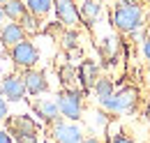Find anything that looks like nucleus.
Segmentation results:
<instances>
[{
    "mask_svg": "<svg viewBox=\"0 0 150 143\" xmlns=\"http://www.w3.org/2000/svg\"><path fill=\"white\" fill-rule=\"evenodd\" d=\"M5 2H7V0H0V5H5Z\"/></svg>",
    "mask_w": 150,
    "mask_h": 143,
    "instance_id": "obj_29",
    "label": "nucleus"
},
{
    "mask_svg": "<svg viewBox=\"0 0 150 143\" xmlns=\"http://www.w3.org/2000/svg\"><path fill=\"white\" fill-rule=\"evenodd\" d=\"M134 2H143V0H134Z\"/></svg>",
    "mask_w": 150,
    "mask_h": 143,
    "instance_id": "obj_30",
    "label": "nucleus"
},
{
    "mask_svg": "<svg viewBox=\"0 0 150 143\" xmlns=\"http://www.w3.org/2000/svg\"><path fill=\"white\" fill-rule=\"evenodd\" d=\"M102 51L106 55H113L118 51V39H115V37H104V39H102Z\"/></svg>",
    "mask_w": 150,
    "mask_h": 143,
    "instance_id": "obj_20",
    "label": "nucleus"
},
{
    "mask_svg": "<svg viewBox=\"0 0 150 143\" xmlns=\"http://www.w3.org/2000/svg\"><path fill=\"white\" fill-rule=\"evenodd\" d=\"M9 58H12L14 67H19V69H33L39 62V51L35 46V42H30L25 37L23 42H19L16 46L9 49Z\"/></svg>",
    "mask_w": 150,
    "mask_h": 143,
    "instance_id": "obj_4",
    "label": "nucleus"
},
{
    "mask_svg": "<svg viewBox=\"0 0 150 143\" xmlns=\"http://www.w3.org/2000/svg\"><path fill=\"white\" fill-rule=\"evenodd\" d=\"M58 76H60V83H62L65 88H72L74 81H76V67L67 62V65H62V67L58 69Z\"/></svg>",
    "mask_w": 150,
    "mask_h": 143,
    "instance_id": "obj_18",
    "label": "nucleus"
},
{
    "mask_svg": "<svg viewBox=\"0 0 150 143\" xmlns=\"http://www.w3.org/2000/svg\"><path fill=\"white\" fill-rule=\"evenodd\" d=\"M143 55H146V60L150 62V37L143 42Z\"/></svg>",
    "mask_w": 150,
    "mask_h": 143,
    "instance_id": "obj_25",
    "label": "nucleus"
},
{
    "mask_svg": "<svg viewBox=\"0 0 150 143\" xmlns=\"http://www.w3.org/2000/svg\"><path fill=\"white\" fill-rule=\"evenodd\" d=\"M14 143H39L37 134H21V136H14Z\"/></svg>",
    "mask_w": 150,
    "mask_h": 143,
    "instance_id": "obj_22",
    "label": "nucleus"
},
{
    "mask_svg": "<svg viewBox=\"0 0 150 143\" xmlns=\"http://www.w3.org/2000/svg\"><path fill=\"white\" fill-rule=\"evenodd\" d=\"M79 12H81V21L83 23L93 25L95 21L102 16V2H97V0H83L79 5Z\"/></svg>",
    "mask_w": 150,
    "mask_h": 143,
    "instance_id": "obj_13",
    "label": "nucleus"
},
{
    "mask_svg": "<svg viewBox=\"0 0 150 143\" xmlns=\"http://www.w3.org/2000/svg\"><path fill=\"white\" fill-rule=\"evenodd\" d=\"M0 143H14V136L7 129H0Z\"/></svg>",
    "mask_w": 150,
    "mask_h": 143,
    "instance_id": "obj_24",
    "label": "nucleus"
},
{
    "mask_svg": "<svg viewBox=\"0 0 150 143\" xmlns=\"http://www.w3.org/2000/svg\"><path fill=\"white\" fill-rule=\"evenodd\" d=\"M83 143H102L97 136H88V139H83Z\"/></svg>",
    "mask_w": 150,
    "mask_h": 143,
    "instance_id": "obj_26",
    "label": "nucleus"
},
{
    "mask_svg": "<svg viewBox=\"0 0 150 143\" xmlns=\"http://www.w3.org/2000/svg\"><path fill=\"white\" fill-rule=\"evenodd\" d=\"M51 134H53L56 143H83V139H86L79 122L65 120V118H58L56 122L51 125Z\"/></svg>",
    "mask_w": 150,
    "mask_h": 143,
    "instance_id": "obj_5",
    "label": "nucleus"
},
{
    "mask_svg": "<svg viewBox=\"0 0 150 143\" xmlns=\"http://www.w3.org/2000/svg\"><path fill=\"white\" fill-rule=\"evenodd\" d=\"M95 97H97V102H102V99H106V97H111L113 92H115V83H113L109 76H99L97 79V83H95Z\"/></svg>",
    "mask_w": 150,
    "mask_h": 143,
    "instance_id": "obj_15",
    "label": "nucleus"
},
{
    "mask_svg": "<svg viewBox=\"0 0 150 143\" xmlns=\"http://www.w3.org/2000/svg\"><path fill=\"white\" fill-rule=\"evenodd\" d=\"M0 95L12 104V102H23L25 99V83L19 74H7L0 81Z\"/></svg>",
    "mask_w": 150,
    "mask_h": 143,
    "instance_id": "obj_7",
    "label": "nucleus"
},
{
    "mask_svg": "<svg viewBox=\"0 0 150 143\" xmlns=\"http://www.w3.org/2000/svg\"><path fill=\"white\" fill-rule=\"evenodd\" d=\"M97 2H118V0H97Z\"/></svg>",
    "mask_w": 150,
    "mask_h": 143,
    "instance_id": "obj_28",
    "label": "nucleus"
},
{
    "mask_svg": "<svg viewBox=\"0 0 150 143\" xmlns=\"http://www.w3.org/2000/svg\"><path fill=\"white\" fill-rule=\"evenodd\" d=\"M111 25L122 35H134L146 25V12L141 2L134 0H118L111 7Z\"/></svg>",
    "mask_w": 150,
    "mask_h": 143,
    "instance_id": "obj_1",
    "label": "nucleus"
},
{
    "mask_svg": "<svg viewBox=\"0 0 150 143\" xmlns=\"http://www.w3.org/2000/svg\"><path fill=\"white\" fill-rule=\"evenodd\" d=\"M33 113L37 115L42 122H46V125H53L58 118H62L60 115V108H58V102L56 99H49V97H39L33 102Z\"/></svg>",
    "mask_w": 150,
    "mask_h": 143,
    "instance_id": "obj_10",
    "label": "nucleus"
},
{
    "mask_svg": "<svg viewBox=\"0 0 150 143\" xmlns=\"http://www.w3.org/2000/svg\"><path fill=\"white\" fill-rule=\"evenodd\" d=\"M7 104H9V102H7V99L0 95V122H2V120H7V115H9V111H7Z\"/></svg>",
    "mask_w": 150,
    "mask_h": 143,
    "instance_id": "obj_23",
    "label": "nucleus"
},
{
    "mask_svg": "<svg viewBox=\"0 0 150 143\" xmlns=\"http://www.w3.org/2000/svg\"><path fill=\"white\" fill-rule=\"evenodd\" d=\"M21 79L25 83V92L33 95V97H39V95L49 92V79H46V74L42 69H35V67L33 69H23Z\"/></svg>",
    "mask_w": 150,
    "mask_h": 143,
    "instance_id": "obj_8",
    "label": "nucleus"
},
{
    "mask_svg": "<svg viewBox=\"0 0 150 143\" xmlns=\"http://www.w3.org/2000/svg\"><path fill=\"white\" fill-rule=\"evenodd\" d=\"M19 23L23 25V30H25V33H39V30H42V25H39V16L30 14V12H25Z\"/></svg>",
    "mask_w": 150,
    "mask_h": 143,
    "instance_id": "obj_19",
    "label": "nucleus"
},
{
    "mask_svg": "<svg viewBox=\"0 0 150 143\" xmlns=\"http://www.w3.org/2000/svg\"><path fill=\"white\" fill-rule=\"evenodd\" d=\"M83 90L79 88H62L60 95H58V108H60V115L65 120H72V122H79L81 115H83Z\"/></svg>",
    "mask_w": 150,
    "mask_h": 143,
    "instance_id": "obj_2",
    "label": "nucleus"
},
{
    "mask_svg": "<svg viewBox=\"0 0 150 143\" xmlns=\"http://www.w3.org/2000/svg\"><path fill=\"white\" fill-rule=\"evenodd\" d=\"M109 143H136L132 136H127V134H109Z\"/></svg>",
    "mask_w": 150,
    "mask_h": 143,
    "instance_id": "obj_21",
    "label": "nucleus"
},
{
    "mask_svg": "<svg viewBox=\"0 0 150 143\" xmlns=\"http://www.w3.org/2000/svg\"><path fill=\"white\" fill-rule=\"evenodd\" d=\"M136 102H139V90L132 88V86H125V88L115 90L111 97L102 99L99 106L106 113H129V111H134Z\"/></svg>",
    "mask_w": 150,
    "mask_h": 143,
    "instance_id": "obj_3",
    "label": "nucleus"
},
{
    "mask_svg": "<svg viewBox=\"0 0 150 143\" xmlns=\"http://www.w3.org/2000/svg\"><path fill=\"white\" fill-rule=\"evenodd\" d=\"M146 2H148V5H150V0H146Z\"/></svg>",
    "mask_w": 150,
    "mask_h": 143,
    "instance_id": "obj_31",
    "label": "nucleus"
},
{
    "mask_svg": "<svg viewBox=\"0 0 150 143\" xmlns=\"http://www.w3.org/2000/svg\"><path fill=\"white\" fill-rule=\"evenodd\" d=\"M99 76H102L99 74V65L95 60H81V65L76 67V81H79L83 92H90Z\"/></svg>",
    "mask_w": 150,
    "mask_h": 143,
    "instance_id": "obj_9",
    "label": "nucleus"
},
{
    "mask_svg": "<svg viewBox=\"0 0 150 143\" xmlns=\"http://www.w3.org/2000/svg\"><path fill=\"white\" fill-rule=\"evenodd\" d=\"M23 39H25V30H23V25H21L19 21H7V23L0 25V44L5 49L16 46Z\"/></svg>",
    "mask_w": 150,
    "mask_h": 143,
    "instance_id": "obj_12",
    "label": "nucleus"
},
{
    "mask_svg": "<svg viewBox=\"0 0 150 143\" xmlns=\"http://www.w3.org/2000/svg\"><path fill=\"white\" fill-rule=\"evenodd\" d=\"M2 12H5V18H7V21H21L23 14L28 12L25 0H7V2L2 5Z\"/></svg>",
    "mask_w": 150,
    "mask_h": 143,
    "instance_id": "obj_14",
    "label": "nucleus"
},
{
    "mask_svg": "<svg viewBox=\"0 0 150 143\" xmlns=\"http://www.w3.org/2000/svg\"><path fill=\"white\" fill-rule=\"evenodd\" d=\"M2 21H5V12H2V5H0V25H2Z\"/></svg>",
    "mask_w": 150,
    "mask_h": 143,
    "instance_id": "obj_27",
    "label": "nucleus"
},
{
    "mask_svg": "<svg viewBox=\"0 0 150 143\" xmlns=\"http://www.w3.org/2000/svg\"><path fill=\"white\" fill-rule=\"evenodd\" d=\"M60 44L65 51H76L79 49V33L76 28H65L62 35H60Z\"/></svg>",
    "mask_w": 150,
    "mask_h": 143,
    "instance_id": "obj_17",
    "label": "nucleus"
},
{
    "mask_svg": "<svg viewBox=\"0 0 150 143\" xmlns=\"http://www.w3.org/2000/svg\"><path fill=\"white\" fill-rule=\"evenodd\" d=\"M39 125L25 113L19 115H7V132L12 136H21V134H37Z\"/></svg>",
    "mask_w": 150,
    "mask_h": 143,
    "instance_id": "obj_11",
    "label": "nucleus"
},
{
    "mask_svg": "<svg viewBox=\"0 0 150 143\" xmlns=\"http://www.w3.org/2000/svg\"><path fill=\"white\" fill-rule=\"evenodd\" d=\"M53 12L58 23H62L65 28H76L81 23V12L74 0H53Z\"/></svg>",
    "mask_w": 150,
    "mask_h": 143,
    "instance_id": "obj_6",
    "label": "nucleus"
},
{
    "mask_svg": "<svg viewBox=\"0 0 150 143\" xmlns=\"http://www.w3.org/2000/svg\"><path fill=\"white\" fill-rule=\"evenodd\" d=\"M25 7H28L30 14L44 18V16L51 14V9H53V0H25Z\"/></svg>",
    "mask_w": 150,
    "mask_h": 143,
    "instance_id": "obj_16",
    "label": "nucleus"
}]
</instances>
